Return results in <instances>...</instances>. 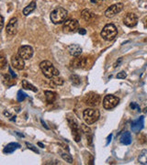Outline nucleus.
Returning a JSON list of instances; mask_svg holds the SVG:
<instances>
[{
  "instance_id": "nucleus-10",
  "label": "nucleus",
  "mask_w": 147,
  "mask_h": 165,
  "mask_svg": "<svg viewBox=\"0 0 147 165\" xmlns=\"http://www.w3.org/2000/svg\"><path fill=\"white\" fill-rule=\"evenodd\" d=\"M18 18H12L6 27V32L8 36H14L18 32Z\"/></svg>"
},
{
  "instance_id": "nucleus-5",
  "label": "nucleus",
  "mask_w": 147,
  "mask_h": 165,
  "mask_svg": "<svg viewBox=\"0 0 147 165\" xmlns=\"http://www.w3.org/2000/svg\"><path fill=\"white\" fill-rule=\"evenodd\" d=\"M67 122H68V125L72 130V135H73L74 141L79 142L81 139V129L79 128L77 121L75 120L74 117L69 116V117H67Z\"/></svg>"
},
{
  "instance_id": "nucleus-18",
  "label": "nucleus",
  "mask_w": 147,
  "mask_h": 165,
  "mask_svg": "<svg viewBox=\"0 0 147 165\" xmlns=\"http://www.w3.org/2000/svg\"><path fill=\"white\" fill-rule=\"evenodd\" d=\"M36 6H37L36 1L33 0L31 3H29V5H28L26 7H24V9H23V15H24V16H29V14H31V13L35 10Z\"/></svg>"
},
{
  "instance_id": "nucleus-3",
  "label": "nucleus",
  "mask_w": 147,
  "mask_h": 165,
  "mask_svg": "<svg viewBox=\"0 0 147 165\" xmlns=\"http://www.w3.org/2000/svg\"><path fill=\"white\" fill-rule=\"evenodd\" d=\"M117 34H118L117 27L115 25H113L111 23L107 24L100 32V36L102 37V39L107 41H110V40H114L116 38Z\"/></svg>"
},
{
  "instance_id": "nucleus-8",
  "label": "nucleus",
  "mask_w": 147,
  "mask_h": 165,
  "mask_svg": "<svg viewBox=\"0 0 147 165\" xmlns=\"http://www.w3.org/2000/svg\"><path fill=\"white\" fill-rule=\"evenodd\" d=\"M123 9V4L122 3H118V4H114L112 6H110L109 7H108V9L105 11V16L107 18H112L115 15H117L118 13L122 12Z\"/></svg>"
},
{
  "instance_id": "nucleus-9",
  "label": "nucleus",
  "mask_w": 147,
  "mask_h": 165,
  "mask_svg": "<svg viewBox=\"0 0 147 165\" xmlns=\"http://www.w3.org/2000/svg\"><path fill=\"white\" fill-rule=\"evenodd\" d=\"M89 59L87 57H77L71 61V66L73 68H87L89 66Z\"/></svg>"
},
{
  "instance_id": "nucleus-30",
  "label": "nucleus",
  "mask_w": 147,
  "mask_h": 165,
  "mask_svg": "<svg viewBox=\"0 0 147 165\" xmlns=\"http://www.w3.org/2000/svg\"><path fill=\"white\" fill-rule=\"evenodd\" d=\"M130 107H131V108L132 110H136V111H138V112H140L141 111V108H140V107H139V105L138 104H136V103H131V105H130Z\"/></svg>"
},
{
  "instance_id": "nucleus-35",
  "label": "nucleus",
  "mask_w": 147,
  "mask_h": 165,
  "mask_svg": "<svg viewBox=\"0 0 147 165\" xmlns=\"http://www.w3.org/2000/svg\"><path fill=\"white\" fill-rule=\"evenodd\" d=\"M4 27V18L3 16H1V28Z\"/></svg>"
},
{
  "instance_id": "nucleus-17",
  "label": "nucleus",
  "mask_w": 147,
  "mask_h": 165,
  "mask_svg": "<svg viewBox=\"0 0 147 165\" xmlns=\"http://www.w3.org/2000/svg\"><path fill=\"white\" fill-rule=\"evenodd\" d=\"M20 148V145L17 142H11L9 144H7L5 148H4V152L7 154H10L12 152H14L17 149Z\"/></svg>"
},
{
  "instance_id": "nucleus-14",
  "label": "nucleus",
  "mask_w": 147,
  "mask_h": 165,
  "mask_svg": "<svg viewBox=\"0 0 147 165\" xmlns=\"http://www.w3.org/2000/svg\"><path fill=\"white\" fill-rule=\"evenodd\" d=\"M11 63H12V66L17 69V70H23L25 68V62L24 59H22L19 54L13 55L12 58H11Z\"/></svg>"
},
{
  "instance_id": "nucleus-32",
  "label": "nucleus",
  "mask_w": 147,
  "mask_h": 165,
  "mask_svg": "<svg viewBox=\"0 0 147 165\" xmlns=\"http://www.w3.org/2000/svg\"><path fill=\"white\" fill-rule=\"evenodd\" d=\"M126 77H127V74H126L125 72H121L120 74H117V78L118 79H125Z\"/></svg>"
},
{
  "instance_id": "nucleus-37",
  "label": "nucleus",
  "mask_w": 147,
  "mask_h": 165,
  "mask_svg": "<svg viewBox=\"0 0 147 165\" xmlns=\"http://www.w3.org/2000/svg\"><path fill=\"white\" fill-rule=\"evenodd\" d=\"M90 1H91V3H98V2H102L104 0H90Z\"/></svg>"
},
{
  "instance_id": "nucleus-2",
  "label": "nucleus",
  "mask_w": 147,
  "mask_h": 165,
  "mask_svg": "<svg viewBox=\"0 0 147 165\" xmlns=\"http://www.w3.org/2000/svg\"><path fill=\"white\" fill-rule=\"evenodd\" d=\"M40 68H41L42 74H44V76L46 78H49V79H52L53 77L58 76L59 74H60L59 71L53 66V64L49 61H42L41 64H40Z\"/></svg>"
},
{
  "instance_id": "nucleus-20",
  "label": "nucleus",
  "mask_w": 147,
  "mask_h": 165,
  "mask_svg": "<svg viewBox=\"0 0 147 165\" xmlns=\"http://www.w3.org/2000/svg\"><path fill=\"white\" fill-rule=\"evenodd\" d=\"M81 16H82V18H83L86 21H90V20L95 17V14H94L92 11H90L89 9H85V10L82 11Z\"/></svg>"
},
{
  "instance_id": "nucleus-24",
  "label": "nucleus",
  "mask_w": 147,
  "mask_h": 165,
  "mask_svg": "<svg viewBox=\"0 0 147 165\" xmlns=\"http://www.w3.org/2000/svg\"><path fill=\"white\" fill-rule=\"evenodd\" d=\"M21 85H22V88H24V89L31 90V91H33V92H38V89H37L34 85H32L31 83H29V82H28V81H26V80H23V81H22Z\"/></svg>"
},
{
  "instance_id": "nucleus-41",
  "label": "nucleus",
  "mask_w": 147,
  "mask_h": 165,
  "mask_svg": "<svg viewBox=\"0 0 147 165\" xmlns=\"http://www.w3.org/2000/svg\"><path fill=\"white\" fill-rule=\"evenodd\" d=\"M144 112H145V113H147V108H145Z\"/></svg>"
},
{
  "instance_id": "nucleus-15",
  "label": "nucleus",
  "mask_w": 147,
  "mask_h": 165,
  "mask_svg": "<svg viewBox=\"0 0 147 165\" xmlns=\"http://www.w3.org/2000/svg\"><path fill=\"white\" fill-rule=\"evenodd\" d=\"M144 125H145V116H142L138 119L134 120L131 123V129H132L133 132L138 133L144 129Z\"/></svg>"
},
{
  "instance_id": "nucleus-36",
  "label": "nucleus",
  "mask_w": 147,
  "mask_h": 165,
  "mask_svg": "<svg viewBox=\"0 0 147 165\" xmlns=\"http://www.w3.org/2000/svg\"><path fill=\"white\" fill-rule=\"evenodd\" d=\"M122 61V58H120L119 61H117V62H116V64L114 65V67H117V65H119V64L121 63V61Z\"/></svg>"
},
{
  "instance_id": "nucleus-7",
  "label": "nucleus",
  "mask_w": 147,
  "mask_h": 165,
  "mask_svg": "<svg viewBox=\"0 0 147 165\" xmlns=\"http://www.w3.org/2000/svg\"><path fill=\"white\" fill-rule=\"evenodd\" d=\"M63 29H64L65 32H68V33L78 31V29H79V22H78V20H76L74 19H66L64 22Z\"/></svg>"
},
{
  "instance_id": "nucleus-42",
  "label": "nucleus",
  "mask_w": 147,
  "mask_h": 165,
  "mask_svg": "<svg viewBox=\"0 0 147 165\" xmlns=\"http://www.w3.org/2000/svg\"><path fill=\"white\" fill-rule=\"evenodd\" d=\"M146 27H147V20H146Z\"/></svg>"
},
{
  "instance_id": "nucleus-21",
  "label": "nucleus",
  "mask_w": 147,
  "mask_h": 165,
  "mask_svg": "<svg viewBox=\"0 0 147 165\" xmlns=\"http://www.w3.org/2000/svg\"><path fill=\"white\" fill-rule=\"evenodd\" d=\"M81 130L82 132H84L86 135H87V141L89 144L92 143V133H91V129L86 126V125H81Z\"/></svg>"
},
{
  "instance_id": "nucleus-38",
  "label": "nucleus",
  "mask_w": 147,
  "mask_h": 165,
  "mask_svg": "<svg viewBox=\"0 0 147 165\" xmlns=\"http://www.w3.org/2000/svg\"><path fill=\"white\" fill-rule=\"evenodd\" d=\"M111 137H112V135H111V134H110V135H109V136L108 137V142H107V145H108V144L109 143V140H111Z\"/></svg>"
},
{
  "instance_id": "nucleus-13",
  "label": "nucleus",
  "mask_w": 147,
  "mask_h": 165,
  "mask_svg": "<svg viewBox=\"0 0 147 165\" xmlns=\"http://www.w3.org/2000/svg\"><path fill=\"white\" fill-rule=\"evenodd\" d=\"M100 103V97L98 95L90 93L88 95H87L86 98H85V104L90 107H96L98 106Z\"/></svg>"
},
{
  "instance_id": "nucleus-19",
  "label": "nucleus",
  "mask_w": 147,
  "mask_h": 165,
  "mask_svg": "<svg viewBox=\"0 0 147 165\" xmlns=\"http://www.w3.org/2000/svg\"><path fill=\"white\" fill-rule=\"evenodd\" d=\"M44 95H45L46 101H47V103H49V104H52V103L56 100V98H57L56 93L51 92V91H45V92H44Z\"/></svg>"
},
{
  "instance_id": "nucleus-6",
  "label": "nucleus",
  "mask_w": 147,
  "mask_h": 165,
  "mask_svg": "<svg viewBox=\"0 0 147 165\" xmlns=\"http://www.w3.org/2000/svg\"><path fill=\"white\" fill-rule=\"evenodd\" d=\"M120 99L112 95H108L103 99V108L107 110H110L118 106Z\"/></svg>"
},
{
  "instance_id": "nucleus-25",
  "label": "nucleus",
  "mask_w": 147,
  "mask_h": 165,
  "mask_svg": "<svg viewBox=\"0 0 147 165\" xmlns=\"http://www.w3.org/2000/svg\"><path fill=\"white\" fill-rule=\"evenodd\" d=\"M70 81L74 85H79L81 83V78L76 74H72L70 76Z\"/></svg>"
},
{
  "instance_id": "nucleus-29",
  "label": "nucleus",
  "mask_w": 147,
  "mask_h": 165,
  "mask_svg": "<svg viewBox=\"0 0 147 165\" xmlns=\"http://www.w3.org/2000/svg\"><path fill=\"white\" fill-rule=\"evenodd\" d=\"M0 66H1L0 67L1 70H4L7 66V60L4 57H1V59H0Z\"/></svg>"
},
{
  "instance_id": "nucleus-22",
  "label": "nucleus",
  "mask_w": 147,
  "mask_h": 165,
  "mask_svg": "<svg viewBox=\"0 0 147 165\" xmlns=\"http://www.w3.org/2000/svg\"><path fill=\"white\" fill-rule=\"evenodd\" d=\"M121 142L124 145H130L131 143V135L130 132H124L120 138Z\"/></svg>"
},
{
  "instance_id": "nucleus-27",
  "label": "nucleus",
  "mask_w": 147,
  "mask_h": 165,
  "mask_svg": "<svg viewBox=\"0 0 147 165\" xmlns=\"http://www.w3.org/2000/svg\"><path fill=\"white\" fill-rule=\"evenodd\" d=\"M52 82H54L56 85H63L64 82H65V81H64L63 78H61V77L58 75V76H55V77L52 78Z\"/></svg>"
},
{
  "instance_id": "nucleus-11",
  "label": "nucleus",
  "mask_w": 147,
  "mask_h": 165,
  "mask_svg": "<svg viewBox=\"0 0 147 165\" xmlns=\"http://www.w3.org/2000/svg\"><path fill=\"white\" fill-rule=\"evenodd\" d=\"M123 23L129 27H135L138 23V17L134 13H128L123 19Z\"/></svg>"
},
{
  "instance_id": "nucleus-23",
  "label": "nucleus",
  "mask_w": 147,
  "mask_h": 165,
  "mask_svg": "<svg viewBox=\"0 0 147 165\" xmlns=\"http://www.w3.org/2000/svg\"><path fill=\"white\" fill-rule=\"evenodd\" d=\"M138 161L141 164H147V150H144L141 151L138 157Z\"/></svg>"
},
{
  "instance_id": "nucleus-33",
  "label": "nucleus",
  "mask_w": 147,
  "mask_h": 165,
  "mask_svg": "<svg viewBox=\"0 0 147 165\" xmlns=\"http://www.w3.org/2000/svg\"><path fill=\"white\" fill-rule=\"evenodd\" d=\"M78 33L81 34V35H85V34L87 33V31H86L85 28H79V29H78Z\"/></svg>"
},
{
  "instance_id": "nucleus-16",
  "label": "nucleus",
  "mask_w": 147,
  "mask_h": 165,
  "mask_svg": "<svg viewBox=\"0 0 147 165\" xmlns=\"http://www.w3.org/2000/svg\"><path fill=\"white\" fill-rule=\"evenodd\" d=\"M69 53L74 57H78L82 54V48L78 44H70L67 46Z\"/></svg>"
},
{
  "instance_id": "nucleus-28",
  "label": "nucleus",
  "mask_w": 147,
  "mask_h": 165,
  "mask_svg": "<svg viewBox=\"0 0 147 165\" xmlns=\"http://www.w3.org/2000/svg\"><path fill=\"white\" fill-rule=\"evenodd\" d=\"M26 96H27V95L25 94L24 92H22L21 90H20V91H19V93H18V95H17L18 101H20V102H22L25 98H26Z\"/></svg>"
},
{
  "instance_id": "nucleus-4",
  "label": "nucleus",
  "mask_w": 147,
  "mask_h": 165,
  "mask_svg": "<svg viewBox=\"0 0 147 165\" xmlns=\"http://www.w3.org/2000/svg\"><path fill=\"white\" fill-rule=\"evenodd\" d=\"M99 111L96 108H87L83 112V117L87 124L91 125L97 122L99 118Z\"/></svg>"
},
{
  "instance_id": "nucleus-26",
  "label": "nucleus",
  "mask_w": 147,
  "mask_h": 165,
  "mask_svg": "<svg viewBox=\"0 0 147 165\" xmlns=\"http://www.w3.org/2000/svg\"><path fill=\"white\" fill-rule=\"evenodd\" d=\"M61 157H62L65 161H66L67 163H73V158H72V156H71L70 154L65 153V152H62V153H61Z\"/></svg>"
},
{
  "instance_id": "nucleus-34",
  "label": "nucleus",
  "mask_w": 147,
  "mask_h": 165,
  "mask_svg": "<svg viewBox=\"0 0 147 165\" xmlns=\"http://www.w3.org/2000/svg\"><path fill=\"white\" fill-rule=\"evenodd\" d=\"M8 70H9V73H10V74L12 75V77H13V78H16V77H17V75H16V74L12 71L11 67H8Z\"/></svg>"
},
{
  "instance_id": "nucleus-39",
  "label": "nucleus",
  "mask_w": 147,
  "mask_h": 165,
  "mask_svg": "<svg viewBox=\"0 0 147 165\" xmlns=\"http://www.w3.org/2000/svg\"><path fill=\"white\" fill-rule=\"evenodd\" d=\"M4 115L7 116H10V114L8 112H7V111H4Z\"/></svg>"
},
{
  "instance_id": "nucleus-31",
  "label": "nucleus",
  "mask_w": 147,
  "mask_h": 165,
  "mask_svg": "<svg viewBox=\"0 0 147 165\" xmlns=\"http://www.w3.org/2000/svg\"><path fill=\"white\" fill-rule=\"evenodd\" d=\"M26 145L28 146V149H29V150H33L34 152H36V153H39V150L32 145V144H30V143H29V142H27L26 143Z\"/></svg>"
},
{
  "instance_id": "nucleus-12",
  "label": "nucleus",
  "mask_w": 147,
  "mask_h": 165,
  "mask_svg": "<svg viewBox=\"0 0 147 165\" xmlns=\"http://www.w3.org/2000/svg\"><path fill=\"white\" fill-rule=\"evenodd\" d=\"M18 54L24 60H29L33 56V49L29 45H23L20 47Z\"/></svg>"
},
{
  "instance_id": "nucleus-1",
  "label": "nucleus",
  "mask_w": 147,
  "mask_h": 165,
  "mask_svg": "<svg viewBox=\"0 0 147 165\" xmlns=\"http://www.w3.org/2000/svg\"><path fill=\"white\" fill-rule=\"evenodd\" d=\"M68 16V12L65 8L64 7H56L54 8L50 15V19L51 20V22L55 25L58 24H62L66 20V18Z\"/></svg>"
},
{
  "instance_id": "nucleus-40",
  "label": "nucleus",
  "mask_w": 147,
  "mask_h": 165,
  "mask_svg": "<svg viewBox=\"0 0 147 165\" xmlns=\"http://www.w3.org/2000/svg\"><path fill=\"white\" fill-rule=\"evenodd\" d=\"M38 145H39L41 148H44V145H43L42 143H41V142H39V143H38Z\"/></svg>"
}]
</instances>
